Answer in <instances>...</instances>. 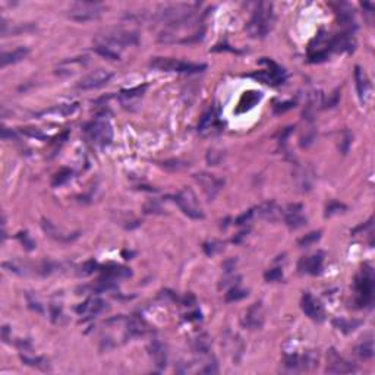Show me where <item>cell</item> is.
I'll use <instances>...</instances> for the list:
<instances>
[{
	"label": "cell",
	"instance_id": "6da1fadb",
	"mask_svg": "<svg viewBox=\"0 0 375 375\" xmlns=\"http://www.w3.org/2000/svg\"><path fill=\"white\" fill-rule=\"evenodd\" d=\"M274 25L273 5L268 2H261L253 10L251 21L246 25V31L252 38H264Z\"/></svg>",
	"mask_w": 375,
	"mask_h": 375
},
{
	"label": "cell",
	"instance_id": "7a4b0ae2",
	"mask_svg": "<svg viewBox=\"0 0 375 375\" xmlns=\"http://www.w3.org/2000/svg\"><path fill=\"white\" fill-rule=\"evenodd\" d=\"M195 5H170V6H164L157 12V19L162 21L164 24L170 25L173 28H182L185 25H188V22H191L195 16Z\"/></svg>",
	"mask_w": 375,
	"mask_h": 375
},
{
	"label": "cell",
	"instance_id": "3957f363",
	"mask_svg": "<svg viewBox=\"0 0 375 375\" xmlns=\"http://www.w3.org/2000/svg\"><path fill=\"white\" fill-rule=\"evenodd\" d=\"M140 41V35L136 31L123 30V28H109L102 34L97 35L95 44H103L109 47H128V46H136Z\"/></svg>",
	"mask_w": 375,
	"mask_h": 375
},
{
	"label": "cell",
	"instance_id": "277c9868",
	"mask_svg": "<svg viewBox=\"0 0 375 375\" xmlns=\"http://www.w3.org/2000/svg\"><path fill=\"white\" fill-rule=\"evenodd\" d=\"M103 12L104 8L98 2H75L68 9V18L76 22H90L98 19Z\"/></svg>",
	"mask_w": 375,
	"mask_h": 375
},
{
	"label": "cell",
	"instance_id": "5b68a950",
	"mask_svg": "<svg viewBox=\"0 0 375 375\" xmlns=\"http://www.w3.org/2000/svg\"><path fill=\"white\" fill-rule=\"evenodd\" d=\"M150 66L154 69L163 72H179V73H195L204 71L207 66L200 63H189V62L176 61L170 57H154L150 62Z\"/></svg>",
	"mask_w": 375,
	"mask_h": 375
},
{
	"label": "cell",
	"instance_id": "8992f818",
	"mask_svg": "<svg viewBox=\"0 0 375 375\" xmlns=\"http://www.w3.org/2000/svg\"><path fill=\"white\" fill-rule=\"evenodd\" d=\"M174 203L179 205L183 214L191 217L193 220L204 219V213L201 210V205L198 203V198L191 188H183L174 195Z\"/></svg>",
	"mask_w": 375,
	"mask_h": 375
},
{
	"label": "cell",
	"instance_id": "52a82bcc",
	"mask_svg": "<svg viewBox=\"0 0 375 375\" xmlns=\"http://www.w3.org/2000/svg\"><path fill=\"white\" fill-rule=\"evenodd\" d=\"M261 63L268 65V69L256 72V73H251L249 75L251 78L258 80V81H261L263 84H267V85H273V87L283 84L284 80H286V71H284L283 68H280L279 65H275L274 62L268 61V59H263Z\"/></svg>",
	"mask_w": 375,
	"mask_h": 375
},
{
	"label": "cell",
	"instance_id": "ba28073f",
	"mask_svg": "<svg viewBox=\"0 0 375 375\" xmlns=\"http://www.w3.org/2000/svg\"><path fill=\"white\" fill-rule=\"evenodd\" d=\"M356 292H358V304L366 305L371 304L372 293H374V277L371 268H366L362 274L356 279Z\"/></svg>",
	"mask_w": 375,
	"mask_h": 375
},
{
	"label": "cell",
	"instance_id": "9c48e42d",
	"mask_svg": "<svg viewBox=\"0 0 375 375\" xmlns=\"http://www.w3.org/2000/svg\"><path fill=\"white\" fill-rule=\"evenodd\" d=\"M87 133L90 135L92 141L98 145H109L113 140V128L109 121L97 119L95 122L87 126Z\"/></svg>",
	"mask_w": 375,
	"mask_h": 375
},
{
	"label": "cell",
	"instance_id": "30bf717a",
	"mask_svg": "<svg viewBox=\"0 0 375 375\" xmlns=\"http://www.w3.org/2000/svg\"><path fill=\"white\" fill-rule=\"evenodd\" d=\"M356 371H358V368L352 362L346 361L343 356L339 355L334 349L328 350L325 372H328V374H352Z\"/></svg>",
	"mask_w": 375,
	"mask_h": 375
},
{
	"label": "cell",
	"instance_id": "8fae6325",
	"mask_svg": "<svg viewBox=\"0 0 375 375\" xmlns=\"http://www.w3.org/2000/svg\"><path fill=\"white\" fill-rule=\"evenodd\" d=\"M195 181L201 185L203 191L205 195L208 196V200H214L217 196V193L220 192V189L224 186V181L215 177L214 174L207 172H200L193 174Z\"/></svg>",
	"mask_w": 375,
	"mask_h": 375
},
{
	"label": "cell",
	"instance_id": "7c38bea8",
	"mask_svg": "<svg viewBox=\"0 0 375 375\" xmlns=\"http://www.w3.org/2000/svg\"><path fill=\"white\" fill-rule=\"evenodd\" d=\"M222 128H223V123L219 121V114L215 112V109L211 107L203 114L200 125H198V132L203 136H211V135L222 132Z\"/></svg>",
	"mask_w": 375,
	"mask_h": 375
},
{
	"label": "cell",
	"instance_id": "4fadbf2b",
	"mask_svg": "<svg viewBox=\"0 0 375 375\" xmlns=\"http://www.w3.org/2000/svg\"><path fill=\"white\" fill-rule=\"evenodd\" d=\"M113 73L106 69H97V71L88 73L87 76H84L81 81L78 82V88L80 90H94V88H100L103 85H106L107 82L112 80Z\"/></svg>",
	"mask_w": 375,
	"mask_h": 375
},
{
	"label": "cell",
	"instance_id": "5bb4252c",
	"mask_svg": "<svg viewBox=\"0 0 375 375\" xmlns=\"http://www.w3.org/2000/svg\"><path fill=\"white\" fill-rule=\"evenodd\" d=\"M283 219L290 229H299L306 224L304 215V207L301 204H290L283 210Z\"/></svg>",
	"mask_w": 375,
	"mask_h": 375
},
{
	"label": "cell",
	"instance_id": "9a60e30c",
	"mask_svg": "<svg viewBox=\"0 0 375 375\" xmlns=\"http://www.w3.org/2000/svg\"><path fill=\"white\" fill-rule=\"evenodd\" d=\"M41 227L44 230V233L47 234L50 239L56 241V242H61V244H69L73 239L78 238V233H68V232H63L62 229H59L56 224H53L50 220L47 219H43L41 220Z\"/></svg>",
	"mask_w": 375,
	"mask_h": 375
},
{
	"label": "cell",
	"instance_id": "2e32d148",
	"mask_svg": "<svg viewBox=\"0 0 375 375\" xmlns=\"http://www.w3.org/2000/svg\"><path fill=\"white\" fill-rule=\"evenodd\" d=\"M264 324V311L263 304L261 302H255V304L246 311L244 320H242V325L249 328V330H260Z\"/></svg>",
	"mask_w": 375,
	"mask_h": 375
},
{
	"label": "cell",
	"instance_id": "e0dca14e",
	"mask_svg": "<svg viewBox=\"0 0 375 375\" xmlns=\"http://www.w3.org/2000/svg\"><path fill=\"white\" fill-rule=\"evenodd\" d=\"M356 41L355 38L349 34V32H343V34H337L331 40L328 41V51H335V53H343V51L355 50Z\"/></svg>",
	"mask_w": 375,
	"mask_h": 375
},
{
	"label": "cell",
	"instance_id": "ac0fdd59",
	"mask_svg": "<svg viewBox=\"0 0 375 375\" xmlns=\"http://www.w3.org/2000/svg\"><path fill=\"white\" fill-rule=\"evenodd\" d=\"M148 352H150V356H151L154 365L157 366V369L162 371L167 366V350H166V346L163 345V342H160L159 339H154L148 345Z\"/></svg>",
	"mask_w": 375,
	"mask_h": 375
},
{
	"label": "cell",
	"instance_id": "d6986e66",
	"mask_svg": "<svg viewBox=\"0 0 375 375\" xmlns=\"http://www.w3.org/2000/svg\"><path fill=\"white\" fill-rule=\"evenodd\" d=\"M302 309H304L305 314L315 321H321L324 318L323 306L317 299L312 298L311 293H304V296H302Z\"/></svg>",
	"mask_w": 375,
	"mask_h": 375
},
{
	"label": "cell",
	"instance_id": "ffe728a7",
	"mask_svg": "<svg viewBox=\"0 0 375 375\" xmlns=\"http://www.w3.org/2000/svg\"><path fill=\"white\" fill-rule=\"evenodd\" d=\"M355 80H356V88H358V95H359V100L364 104L369 100V95H371V84L369 80L366 76V73L359 66L355 68Z\"/></svg>",
	"mask_w": 375,
	"mask_h": 375
},
{
	"label": "cell",
	"instance_id": "44dd1931",
	"mask_svg": "<svg viewBox=\"0 0 375 375\" xmlns=\"http://www.w3.org/2000/svg\"><path fill=\"white\" fill-rule=\"evenodd\" d=\"M37 28L34 24H12L6 19L2 18V24H0V34L2 37H8V35H18L22 32H30Z\"/></svg>",
	"mask_w": 375,
	"mask_h": 375
},
{
	"label": "cell",
	"instance_id": "7402d4cb",
	"mask_svg": "<svg viewBox=\"0 0 375 375\" xmlns=\"http://www.w3.org/2000/svg\"><path fill=\"white\" fill-rule=\"evenodd\" d=\"M263 98V92L260 91H246L244 92V95L241 97L239 104H238V109L236 113H245L248 110L253 109L258 103L261 102Z\"/></svg>",
	"mask_w": 375,
	"mask_h": 375
},
{
	"label": "cell",
	"instance_id": "603a6c76",
	"mask_svg": "<svg viewBox=\"0 0 375 375\" xmlns=\"http://www.w3.org/2000/svg\"><path fill=\"white\" fill-rule=\"evenodd\" d=\"M323 268V255L318 253L314 256H306L299 261V270L301 273L318 274Z\"/></svg>",
	"mask_w": 375,
	"mask_h": 375
},
{
	"label": "cell",
	"instance_id": "cb8c5ba5",
	"mask_svg": "<svg viewBox=\"0 0 375 375\" xmlns=\"http://www.w3.org/2000/svg\"><path fill=\"white\" fill-rule=\"evenodd\" d=\"M28 54H30V50L27 47H18V49L12 51H3L2 56H0V66L5 68L8 65L18 63V62L24 61Z\"/></svg>",
	"mask_w": 375,
	"mask_h": 375
},
{
	"label": "cell",
	"instance_id": "d4e9b609",
	"mask_svg": "<svg viewBox=\"0 0 375 375\" xmlns=\"http://www.w3.org/2000/svg\"><path fill=\"white\" fill-rule=\"evenodd\" d=\"M260 214L263 215L265 220L270 222H277L280 219H283V210L277 205L275 203H265L260 208Z\"/></svg>",
	"mask_w": 375,
	"mask_h": 375
},
{
	"label": "cell",
	"instance_id": "484cf974",
	"mask_svg": "<svg viewBox=\"0 0 375 375\" xmlns=\"http://www.w3.org/2000/svg\"><path fill=\"white\" fill-rule=\"evenodd\" d=\"M132 271L126 267H121V265H109L106 268H103V277H107V279H113V280H117V279H126V277H131Z\"/></svg>",
	"mask_w": 375,
	"mask_h": 375
},
{
	"label": "cell",
	"instance_id": "4316f807",
	"mask_svg": "<svg viewBox=\"0 0 375 375\" xmlns=\"http://www.w3.org/2000/svg\"><path fill=\"white\" fill-rule=\"evenodd\" d=\"M335 16L342 25H352L355 28V18H353V10L350 9L347 5H339L335 8Z\"/></svg>",
	"mask_w": 375,
	"mask_h": 375
},
{
	"label": "cell",
	"instance_id": "83f0119b",
	"mask_svg": "<svg viewBox=\"0 0 375 375\" xmlns=\"http://www.w3.org/2000/svg\"><path fill=\"white\" fill-rule=\"evenodd\" d=\"M104 309V302L100 299H90L87 302L81 304V306L76 308V312L78 314H88V315H95L98 314L100 311Z\"/></svg>",
	"mask_w": 375,
	"mask_h": 375
},
{
	"label": "cell",
	"instance_id": "f1b7e54d",
	"mask_svg": "<svg viewBox=\"0 0 375 375\" xmlns=\"http://www.w3.org/2000/svg\"><path fill=\"white\" fill-rule=\"evenodd\" d=\"M126 331H128L129 337L145 334V333L148 331V325L145 324L144 320H140V318H131V320H128Z\"/></svg>",
	"mask_w": 375,
	"mask_h": 375
},
{
	"label": "cell",
	"instance_id": "f546056e",
	"mask_svg": "<svg viewBox=\"0 0 375 375\" xmlns=\"http://www.w3.org/2000/svg\"><path fill=\"white\" fill-rule=\"evenodd\" d=\"M355 352L361 359H371L374 356V342L371 339L361 342L359 345L356 346Z\"/></svg>",
	"mask_w": 375,
	"mask_h": 375
},
{
	"label": "cell",
	"instance_id": "4dcf8cb0",
	"mask_svg": "<svg viewBox=\"0 0 375 375\" xmlns=\"http://www.w3.org/2000/svg\"><path fill=\"white\" fill-rule=\"evenodd\" d=\"M94 51L97 54H100L102 57H106L109 61H119L121 59V53L113 49V47H109V46H103V44H95L94 47Z\"/></svg>",
	"mask_w": 375,
	"mask_h": 375
},
{
	"label": "cell",
	"instance_id": "1f68e13d",
	"mask_svg": "<svg viewBox=\"0 0 375 375\" xmlns=\"http://www.w3.org/2000/svg\"><path fill=\"white\" fill-rule=\"evenodd\" d=\"M145 88H147V85H142V87H136V88H132V90H125V91L121 92V100L125 106H128L129 103H132L133 100H136V98H140L144 91H145Z\"/></svg>",
	"mask_w": 375,
	"mask_h": 375
},
{
	"label": "cell",
	"instance_id": "d6a6232c",
	"mask_svg": "<svg viewBox=\"0 0 375 375\" xmlns=\"http://www.w3.org/2000/svg\"><path fill=\"white\" fill-rule=\"evenodd\" d=\"M248 296V290L245 289H241L238 286H233L230 287V290L226 293V302H236V301H241Z\"/></svg>",
	"mask_w": 375,
	"mask_h": 375
},
{
	"label": "cell",
	"instance_id": "836d02e7",
	"mask_svg": "<svg viewBox=\"0 0 375 375\" xmlns=\"http://www.w3.org/2000/svg\"><path fill=\"white\" fill-rule=\"evenodd\" d=\"M72 177V172L69 169H62L61 172L56 173V176L53 177V182H51V186L53 188H57V186H62L68 181H71Z\"/></svg>",
	"mask_w": 375,
	"mask_h": 375
},
{
	"label": "cell",
	"instance_id": "e575fe53",
	"mask_svg": "<svg viewBox=\"0 0 375 375\" xmlns=\"http://www.w3.org/2000/svg\"><path fill=\"white\" fill-rule=\"evenodd\" d=\"M21 361L24 364L31 366H38L41 369H49V365H47V361L44 358H31V356L27 355H21Z\"/></svg>",
	"mask_w": 375,
	"mask_h": 375
},
{
	"label": "cell",
	"instance_id": "d590c367",
	"mask_svg": "<svg viewBox=\"0 0 375 375\" xmlns=\"http://www.w3.org/2000/svg\"><path fill=\"white\" fill-rule=\"evenodd\" d=\"M333 324H334L339 330H342V331H345V333H349V331H353L356 325H359V323H358V321L350 323V321L343 320V318H335L334 321H333Z\"/></svg>",
	"mask_w": 375,
	"mask_h": 375
},
{
	"label": "cell",
	"instance_id": "8d00e7d4",
	"mask_svg": "<svg viewBox=\"0 0 375 375\" xmlns=\"http://www.w3.org/2000/svg\"><path fill=\"white\" fill-rule=\"evenodd\" d=\"M203 248H204V252L211 256V255L220 252V251L223 249V244H222V242H219V241H210V242H205Z\"/></svg>",
	"mask_w": 375,
	"mask_h": 375
},
{
	"label": "cell",
	"instance_id": "74e56055",
	"mask_svg": "<svg viewBox=\"0 0 375 375\" xmlns=\"http://www.w3.org/2000/svg\"><path fill=\"white\" fill-rule=\"evenodd\" d=\"M222 159H223V151H220V150H217V148H210L208 152H207V163H208L210 166L219 164Z\"/></svg>",
	"mask_w": 375,
	"mask_h": 375
},
{
	"label": "cell",
	"instance_id": "f35d334b",
	"mask_svg": "<svg viewBox=\"0 0 375 375\" xmlns=\"http://www.w3.org/2000/svg\"><path fill=\"white\" fill-rule=\"evenodd\" d=\"M21 133L31 136V138H37V140H41V141H47L49 140V136L46 133H43L40 129H34V128H22Z\"/></svg>",
	"mask_w": 375,
	"mask_h": 375
},
{
	"label": "cell",
	"instance_id": "ab89813d",
	"mask_svg": "<svg viewBox=\"0 0 375 375\" xmlns=\"http://www.w3.org/2000/svg\"><path fill=\"white\" fill-rule=\"evenodd\" d=\"M320 238H321V232H312V233H308L305 234L302 239H299V246H309V245L315 244L317 241H320Z\"/></svg>",
	"mask_w": 375,
	"mask_h": 375
},
{
	"label": "cell",
	"instance_id": "60d3db41",
	"mask_svg": "<svg viewBox=\"0 0 375 375\" xmlns=\"http://www.w3.org/2000/svg\"><path fill=\"white\" fill-rule=\"evenodd\" d=\"M346 205L342 203H337V201H331V203L327 205L325 208V217H330L333 214L340 213V211H345Z\"/></svg>",
	"mask_w": 375,
	"mask_h": 375
},
{
	"label": "cell",
	"instance_id": "b9f144b4",
	"mask_svg": "<svg viewBox=\"0 0 375 375\" xmlns=\"http://www.w3.org/2000/svg\"><path fill=\"white\" fill-rule=\"evenodd\" d=\"M95 268H97V263H95V261H92V260H90V261L84 263L81 267H80L78 274L82 275V277H87V275H90V274L94 273V271H95Z\"/></svg>",
	"mask_w": 375,
	"mask_h": 375
},
{
	"label": "cell",
	"instance_id": "7bdbcfd3",
	"mask_svg": "<svg viewBox=\"0 0 375 375\" xmlns=\"http://www.w3.org/2000/svg\"><path fill=\"white\" fill-rule=\"evenodd\" d=\"M239 280H241V277H239V275L226 273V275H224L223 279H222V283H220L219 287H220V289H223V287H227L229 284H230V287H233V286H238Z\"/></svg>",
	"mask_w": 375,
	"mask_h": 375
},
{
	"label": "cell",
	"instance_id": "ee69618b",
	"mask_svg": "<svg viewBox=\"0 0 375 375\" xmlns=\"http://www.w3.org/2000/svg\"><path fill=\"white\" fill-rule=\"evenodd\" d=\"M283 277V271H282V268H273V270H268L267 273L264 274V279H265V282H279L280 279Z\"/></svg>",
	"mask_w": 375,
	"mask_h": 375
},
{
	"label": "cell",
	"instance_id": "f6af8a7d",
	"mask_svg": "<svg viewBox=\"0 0 375 375\" xmlns=\"http://www.w3.org/2000/svg\"><path fill=\"white\" fill-rule=\"evenodd\" d=\"M328 59V50H317L315 53H309V62L311 63H320Z\"/></svg>",
	"mask_w": 375,
	"mask_h": 375
},
{
	"label": "cell",
	"instance_id": "bcb514c9",
	"mask_svg": "<svg viewBox=\"0 0 375 375\" xmlns=\"http://www.w3.org/2000/svg\"><path fill=\"white\" fill-rule=\"evenodd\" d=\"M18 239L21 241V244L25 246L27 251H32V249L35 248V244L28 238V233H27V232H24V233L21 232V233H18Z\"/></svg>",
	"mask_w": 375,
	"mask_h": 375
},
{
	"label": "cell",
	"instance_id": "7dc6e473",
	"mask_svg": "<svg viewBox=\"0 0 375 375\" xmlns=\"http://www.w3.org/2000/svg\"><path fill=\"white\" fill-rule=\"evenodd\" d=\"M144 211L147 214H162L163 213V208L159 205V204L155 203V201H151V203L145 204V207H144Z\"/></svg>",
	"mask_w": 375,
	"mask_h": 375
},
{
	"label": "cell",
	"instance_id": "c3c4849f",
	"mask_svg": "<svg viewBox=\"0 0 375 375\" xmlns=\"http://www.w3.org/2000/svg\"><path fill=\"white\" fill-rule=\"evenodd\" d=\"M252 215H253V210H248L246 213L244 214H241L236 220H234V223L238 224V226H242V224L245 223H249V220L252 219Z\"/></svg>",
	"mask_w": 375,
	"mask_h": 375
},
{
	"label": "cell",
	"instance_id": "681fc988",
	"mask_svg": "<svg viewBox=\"0 0 375 375\" xmlns=\"http://www.w3.org/2000/svg\"><path fill=\"white\" fill-rule=\"evenodd\" d=\"M350 144H352V133L345 132V138H343V141L340 142V150H342L343 154H347Z\"/></svg>",
	"mask_w": 375,
	"mask_h": 375
},
{
	"label": "cell",
	"instance_id": "f907efd6",
	"mask_svg": "<svg viewBox=\"0 0 375 375\" xmlns=\"http://www.w3.org/2000/svg\"><path fill=\"white\" fill-rule=\"evenodd\" d=\"M292 107H294V102L282 103V104H277V106L274 107V112L277 113V114H280V113H284V112H287V110H290Z\"/></svg>",
	"mask_w": 375,
	"mask_h": 375
},
{
	"label": "cell",
	"instance_id": "816d5d0a",
	"mask_svg": "<svg viewBox=\"0 0 375 375\" xmlns=\"http://www.w3.org/2000/svg\"><path fill=\"white\" fill-rule=\"evenodd\" d=\"M27 299H28V305H30L31 309H35V311H38V312H43V306L41 304L32 296V294H27Z\"/></svg>",
	"mask_w": 375,
	"mask_h": 375
},
{
	"label": "cell",
	"instance_id": "f5cc1de1",
	"mask_svg": "<svg viewBox=\"0 0 375 375\" xmlns=\"http://www.w3.org/2000/svg\"><path fill=\"white\" fill-rule=\"evenodd\" d=\"M2 138H3L5 141H6V140H16V133L9 131L8 128L3 126V128H2Z\"/></svg>",
	"mask_w": 375,
	"mask_h": 375
}]
</instances>
